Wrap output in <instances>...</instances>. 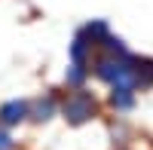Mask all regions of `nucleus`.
Wrapping results in <instances>:
<instances>
[{
	"mask_svg": "<svg viewBox=\"0 0 153 150\" xmlns=\"http://www.w3.org/2000/svg\"><path fill=\"white\" fill-rule=\"evenodd\" d=\"M83 77H86V68H83V61H74V71L68 74V83L80 86V83H83Z\"/></svg>",
	"mask_w": 153,
	"mask_h": 150,
	"instance_id": "nucleus-6",
	"label": "nucleus"
},
{
	"mask_svg": "<svg viewBox=\"0 0 153 150\" xmlns=\"http://www.w3.org/2000/svg\"><path fill=\"white\" fill-rule=\"evenodd\" d=\"M110 101H113V107H129V104H132V89L117 86V89H113V95H110Z\"/></svg>",
	"mask_w": 153,
	"mask_h": 150,
	"instance_id": "nucleus-5",
	"label": "nucleus"
},
{
	"mask_svg": "<svg viewBox=\"0 0 153 150\" xmlns=\"http://www.w3.org/2000/svg\"><path fill=\"white\" fill-rule=\"evenodd\" d=\"M132 74H135V83L153 86V58H138V61H132Z\"/></svg>",
	"mask_w": 153,
	"mask_h": 150,
	"instance_id": "nucleus-3",
	"label": "nucleus"
},
{
	"mask_svg": "<svg viewBox=\"0 0 153 150\" xmlns=\"http://www.w3.org/2000/svg\"><path fill=\"white\" fill-rule=\"evenodd\" d=\"M6 147H9V135L0 132V150H6Z\"/></svg>",
	"mask_w": 153,
	"mask_h": 150,
	"instance_id": "nucleus-7",
	"label": "nucleus"
},
{
	"mask_svg": "<svg viewBox=\"0 0 153 150\" xmlns=\"http://www.w3.org/2000/svg\"><path fill=\"white\" fill-rule=\"evenodd\" d=\"M25 114H28V104H25V101H6L3 107H0V120H3L6 126L25 120Z\"/></svg>",
	"mask_w": 153,
	"mask_h": 150,
	"instance_id": "nucleus-2",
	"label": "nucleus"
},
{
	"mask_svg": "<svg viewBox=\"0 0 153 150\" xmlns=\"http://www.w3.org/2000/svg\"><path fill=\"white\" fill-rule=\"evenodd\" d=\"M55 114V101L52 98H40V101L34 104V120H49Z\"/></svg>",
	"mask_w": 153,
	"mask_h": 150,
	"instance_id": "nucleus-4",
	"label": "nucleus"
},
{
	"mask_svg": "<svg viewBox=\"0 0 153 150\" xmlns=\"http://www.w3.org/2000/svg\"><path fill=\"white\" fill-rule=\"evenodd\" d=\"M61 110H65V120H68V123H74V126H83L86 120L95 117V98L89 95V92H71Z\"/></svg>",
	"mask_w": 153,
	"mask_h": 150,
	"instance_id": "nucleus-1",
	"label": "nucleus"
}]
</instances>
